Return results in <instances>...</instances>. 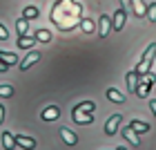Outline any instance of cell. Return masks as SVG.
I'll return each instance as SVG.
<instances>
[{
    "label": "cell",
    "mask_w": 156,
    "mask_h": 150,
    "mask_svg": "<svg viewBox=\"0 0 156 150\" xmlns=\"http://www.w3.org/2000/svg\"><path fill=\"white\" fill-rule=\"evenodd\" d=\"M154 58H156V43H152V45L145 49V54L140 56V61H138V65H136L134 72H136L138 76L147 74V72H150V67H152V63H154Z\"/></svg>",
    "instance_id": "1"
},
{
    "label": "cell",
    "mask_w": 156,
    "mask_h": 150,
    "mask_svg": "<svg viewBox=\"0 0 156 150\" xmlns=\"http://www.w3.org/2000/svg\"><path fill=\"white\" fill-rule=\"evenodd\" d=\"M125 23H127V11L123 9V7H118L116 13L112 16V29H114V32H120V29L125 27Z\"/></svg>",
    "instance_id": "2"
},
{
    "label": "cell",
    "mask_w": 156,
    "mask_h": 150,
    "mask_svg": "<svg viewBox=\"0 0 156 150\" xmlns=\"http://www.w3.org/2000/svg\"><path fill=\"white\" fill-rule=\"evenodd\" d=\"M120 123H123V114H114V117H109L107 123H105V134H109V137H112V134H116Z\"/></svg>",
    "instance_id": "3"
},
{
    "label": "cell",
    "mask_w": 156,
    "mask_h": 150,
    "mask_svg": "<svg viewBox=\"0 0 156 150\" xmlns=\"http://www.w3.org/2000/svg\"><path fill=\"white\" fill-rule=\"evenodd\" d=\"M109 29H112V18L107 13H103V16L98 18V34H101V38H107Z\"/></svg>",
    "instance_id": "4"
},
{
    "label": "cell",
    "mask_w": 156,
    "mask_h": 150,
    "mask_svg": "<svg viewBox=\"0 0 156 150\" xmlns=\"http://www.w3.org/2000/svg\"><path fill=\"white\" fill-rule=\"evenodd\" d=\"M16 146L20 148H25V150H34L36 148V139H31V137H25V134H16Z\"/></svg>",
    "instance_id": "5"
},
{
    "label": "cell",
    "mask_w": 156,
    "mask_h": 150,
    "mask_svg": "<svg viewBox=\"0 0 156 150\" xmlns=\"http://www.w3.org/2000/svg\"><path fill=\"white\" fill-rule=\"evenodd\" d=\"M38 61H40V52H29L25 56V61L20 63V69H29L31 65H36Z\"/></svg>",
    "instance_id": "6"
},
{
    "label": "cell",
    "mask_w": 156,
    "mask_h": 150,
    "mask_svg": "<svg viewBox=\"0 0 156 150\" xmlns=\"http://www.w3.org/2000/svg\"><path fill=\"white\" fill-rule=\"evenodd\" d=\"M129 5H132V9H134V13H136L138 18H143L147 13V2L145 0H129Z\"/></svg>",
    "instance_id": "7"
},
{
    "label": "cell",
    "mask_w": 156,
    "mask_h": 150,
    "mask_svg": "<svg viewBox=\"0 0 156 150\" xmlns=\"http://www.w3.org/2000/svg\"><path fill=\"white\" fill-rule=\"evenodd\" d=\"M40 117H42V121H56V119L60 117V110L56 108V105H49V108H45V110H42V114H40Z\"/></svg>",
    "instance_id": "8"
},
{
    "label": "cell",
    "mask_w": 156,
    "mask_h": 150,
    "mask_svg": "<svg viewBox=\"0 0 156 150\" xmlns=\"http://www.w3.org/2000/svg\"><path fill=\"white\" fill-rule=\"evenodd\" d=\"M129 128H132L136 134H143V132H150V130H152L150 123H145V121H138V119H134L132 123H129Z\"/></svg>",
    "instance_id": "9"
},
{
    "label": "cell",
    "mask_w": 156,
    "mask_h": 150,
    "mask_svg": "<svg viewBox=\"0 0 156 150\" xmlns=\"http://www.w3.org/2000/svg\"><path fill=\"white\" fill-rule=\"evenodd\" d=\"M60 137L65 139V144H69V146H76V144H78L76 132H72L69 128H60Z\"/></svg>",
    "instance_id": "10"
},
{
    "label": "cell",
    "mask_w": 156,
    "mask_h": 150,
    "mask_svg": "<svg viewBox=\"0 0 156 150\" xmlns=\"http://www.w3.org/2000/svg\"><path fill=\"white\" fill-rule=\"evenodd\" d=\"M72 117L76 123H91L94 121V114H89V112H72Z\"/></svg>",
    "instance_id": "11"
},
{
    "label": "cell",
    "mask_w": 156,
    "mask_h": 150,
    "mask_svg": "<svg viewBox=\"0 0 156 150\" xmlns=\"http://www.w3.org/2000/svg\"><path fill=\"white\" fill-rule=\"evenodd\" d=\"M123 137H125L127 141H129V144H132V146H138V144H140V139H138V134H136V132H134V130H132V128H129V126H127V128H123Z\"/></svg>",
    "instance_id": "12"
},
{
    "label": "cell",
    "mask_w": 156,
    "mask_h": 150,
    "mask_svg": "<svg viewBox=\"0 0 156 150\" xmlns=\"http://www.w3.org/2000/svg\"><path fill=\"white\" fill-rule=\"evenodd\" d=\"M138 81H140V76L134 72H127V88H129V92H136V88H138Z\"/></svg>",
    "instance_id": "13"
},
{
    "label": "cell",
    "mask_w": 156,
    "mask_h": 150,
    "mask_svg": "<svg viewBox=\"0 0 156 150\" xmlns=\"http://www.w3.org/2000/svg\"><path fill=\"white\" fill-rule=\"evenodd\" d=\"M150 88H152V83H147V81H138L136 96H138V99H145L147 94H150Z\"/></svg>",
    "instance_id": "14"
},
{
    "label": "cell",
    "mask_w": 156,
    "mask_h": 150,
    "mask_svg": "<svg viewBox=\"0 0 156 150\" xmlns=\"http://www.w3.org/2000/svg\"><path fill=\"white\" fill-rule=\"evenodd\" d=\"M34 43H36V38H31V36H18V47L20 49H31L34 47Z\"/></svg>",
    "instance_id": "15"
},
{
    "label": "cell",
    "mask_w": 156,
    "mask_h": 150,
    "mask_svg": "<svg viewBox=\"0 0 156 150\" xmlns=\"http://www.w3.org/2000/svg\"><path fill=\"white\" fill-rule=\"evenodd\" d=\"M107 99H109V101H114V103H125V94H120V92L114 90V88L107 90Z\"/></svg>",
    "instance_id": "16"
},
{
    "label": "cell",
    "mask_w": 156,
    "mask_h": 150,
    "mask_svg": "<svg viewBox=\"0 0 156 150\" xmlns=\"http://www.w3.org/2000/svg\"><path fill=\"white\" fill-rule=\"evenodd\" d=\"M2 146H5V150H13L16 148V139H13L11 132H2Z\"/></svg>",
    "instance_id": "17"
},
{
    "label": "cell",
    "mask_w": 156,
    "mask_h": 150,
    "mask_svg": "<svg viewBox=\"0 0 156 150\" xmlns=\"http://www.w3.org/2000/svg\"><path fill=\"white\" fill-rule=\"evenodd\" d=\"M0 61L5 63V65H16V61H18V56L16 54H11V52H0Z\"/></svg>",
    "instance_id": "18"
},
{
    "label": "cell",
    "mask_w": 156,
    "mask_h": 150,
    "mask_svg": "<svg viewBox=\"0 0 156 150\" xmlns=\"http://www.w3.org/2000/svg\"><path fill=\"white\" fill-rule=\"evenodd\" d=\"M16 29H18V36H25L27 29H29V20L20 16V18H18V23H16Z\"/></svg>",
    "instance_id": "19"
},
{
    "label": "cell",
    "mask_w": 156,
    "mask_h": 150,
    "mask_svg": "<svg viewBox=\"0 0 156 150\" xmlns=\"http://www.w3.org/2000/svg\"><path fill=\"white\" fill-rule=\"evenodd\" d=\"M23 18H27V20H31V18H38V7H34V5L25 7V9H23Z\"/></svg>",
    "instance_id": "20"
},
{
    "label": "cell",
    "mask_w": 156,
    "mask_h": 150,
    "mask_svg": "<svg viewBox=\"0 0 156 150\" xmlns=\"http://www.w3.org/2000/svg\"><path fill=\"white\" fill-rule=\"evenodd\" d=\"M94 108H96V103H94V101H83V103H78L76 108H74V112H85V110L91 112Z\"/></svg>",
    "instance_id": "21"
},
{
    "label": "cell",
    "mask_w": 156,
    "mask_h": 150,
    "mask_svg": "<svg viewBox=\"0 0 156 150\" xmlns=\"http://www.w3.org/2000/svg\"><path fill=\"white\" fill-rule=\"evenodd\" d=\"M36 40H40V43H51V34H49L47 29H40V32H36V36H34Z\"/></svg>",
    "instance_id": "22"
},
{
    "label": "cell",
    "mask_w": 156,
    "mask_h": 150,
    "mask_svg": "<svg viewBox=\"0 0 156 150\" xmlns=\"http://www.w3.org/2000/svg\"><path fill=\"white\" fill-rule=\"evenodd\" d=\"M80 29H83L85 34H91V32H94V23H91L89 18H83V20H80Z\"/></svg>",
    "instance_id": "23"
},
{
    "label": "cell",
    "mask_w": 156,
    "mask_h": 150,
    "mask_svg": "<svg viewBox=\"0 0 156 150\" xmlns=\"http://www.w3.org/2000/svg\"><path fill=\"white\" fill-rule=\"evenodd\" d=\"M147 20H150V23H156V2H152V5H147Z\"/></svg>",
    "instance_id": "24"
},
{
    "label": "cell",
    "mask_w": 156,
    "mask_h": 150,
    "mask_svg": "<svg viewBox=\"0 0 156 150\" xmlns=\"http://www.w3.org/2000/svg\"><path fill=\"white\" fill-rule=\"evenodd\" d=\"M13 94V88H11V85H0V96H11Z\"/></svg>",
    "instance_id": "25"
},
{
    "label": "cell",
    "mask_w": 156,
    "mask_h": 150,
    "mask_svg": "<svg viewBox=\"0 0 156 150\" xmlns=\"http://www.w3.org/2000/svg\"><path fill=\"white\" fill-rule=\"evenodd\" d=\"M7 38H9V32H7L5 25H0V40H7Z\"/></svg>",
    "instance_id": "26"
},
{
    "label": "cell",
    "mask_w": 156,
    "mask_h": 150,
    "mask_svg": "<svg viewBox=\"0 0 156 150\" xmlns=\"http://www.w3.org/2000/svg\"><path fill=\"white\" fill-rule=\"evenodd\" d=\"M150 110L154 112V117H156V99H152V101H150Z\"/></svg>",
    "instance_id": "27"
},
{
    "label": "cell",
    "mask_w": 156,
    "mask_h": 150,
    "mask_svg": "<svg viewBox=\"0 0 156 150\" xmlns=\"http://www.w3.org/2000/svg\"><path fill=\"white\" fill-rule=\"evenodd\" d=\"M2 121H5V108L0 105V123H2Z\"/></svg>",
    "instance_id": "28"
},
{
    "label": "cell",
    "mask_w": 156,
    "mask_h": 150,
    "mask_svg": "<svg viewBox=\"0 0 156 150\" xmlns=\"http://www.w3.org/2000/svg\"><path fill=\"white\" fill-rule=\"evenodd\" d=\"M7 69H9V65H5V63L0 61V72H7Z\"/></svg>",
    "instance_id": "29"
},
{
    "label": "cell",
    "mask_w": 156,
    "mask_h": 150,
    "mask_svg": "<svg viewBox=\"0 0 156 150\" xmlns=\"http://www.w3.org/2000/svg\"><path fill=\"white\" fill-rule=\"evenodd\" d=\"M120 5H123V9H125V7H129V0H120Z\"/></svg>",
    "instance_id": "30"
},
{
    "label": "cell",
    "mask_w": 156,
    "mask_h": 150,
    "mask_svg": "<svg viewBox=\"0 0 156 150\" xmlns=\"http://www.w3.org/2000/svg\"><path fill=\"white\" fill-rule=\"evenodd\" d=\"M116 150H127V148H123V146H120V148H116Z\"/></svg>",
    "instance_id": "31"
}]
</instances>
